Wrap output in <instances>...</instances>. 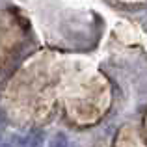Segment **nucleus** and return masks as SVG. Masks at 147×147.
I'll return each mask as SVG.
<instances>
[{
	"label": "nucleus",
	"instance_id": "1",
	"mask_svg": "<svg viewBox=\"0 0 147 147\" xmlns=\"http://www.w3.org/2000/svg\"><path fill=\"white\" fill-rule=\"evenodd\" d=\"M43 144H45V132L43 130H32L21 147H43Z\"/></svg>",
	"mask_w": 147,
	"mask_h": 147
},
{
	"label": "nucleus",
	"instance_id": "2",
	"mask_svg": "<svg viewBox=\"0 0 147 147\" xmlns=\"http://www.w3.org/2000/svg\"><path fill=\"white\" fill-rule=\"evenodd\" d=\"M67 138H65V134H61V132H58L56 136L52 138V142H50V147H67Z\"/></svg>",
	"mask_w": 147,
	"mask_h": 147
},
{
	"label": "nucleus",
	"instance_id": "3",
	"mask_svg": "<svg viewBox=\"0 0 147 147\" xmlns=\"http://www.w3.org/2000/svg\"><path fill=\"white\" fill-rule=\"evenodd\" d=\"M67 147H73V145H71V144H67Z\"/></svg>",
	"mask_w": 147,
	"mask_h": 147
}]
</instances>
